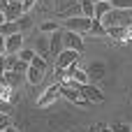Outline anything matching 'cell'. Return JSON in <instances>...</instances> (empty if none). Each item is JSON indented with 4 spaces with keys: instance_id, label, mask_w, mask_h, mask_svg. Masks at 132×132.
<instances>
[{
    "instance_id": "6da1fadb",
    "label": "cell",
    "mask_w": 132,
    "mask_h": 132,
    "mask_svg": "<svg viewBox=\"0 0 132 132\" xmlns=\"http://www.w3.org/2000/svg\"><path fill=\"white\" fill-rule=\"evenodd\" d=\"M100 21L104 28H114V26L132 28V9H109Z\"/></svg>"
},
{
    "instance_id": "7a4b0ae2",
    "label": "cell",
    "mask_w": 132,
    "mask_h": 132,
    "mask_svg": "<svg viewBox=\"0 0 132 132\" xmlns=\"http://www.w3.org/2000/svg\"><path fill=\"white\" fill-rule=\"evenodd\" d=\"M90 21L93 19H88V16H67V19H63V26H65V30L84 35L90 30Z\"/></svg>"
},
{
    "instance_id": "3957f363",
    "label": "cell",
    "mask_w": 132,
    "mask_h": 132,
    "mask_svg": "<svg viewBox=\"0 0 132 132\" xmlns=\"http://www.w3.org/2000/svg\"><path fill=\"white\" fill-rule=\"evenodd\" d=\"M79 58H81V53H77V51H72V49H63V51L56 56V72H63V70H67L70 65H77Z\"/></svg>"
},
{
    "instance_id": "277c9868",
    "label": "cell",
    "mask_w": 132,
    "mask_h": 132,
    "mask_svg": "<svg viewBox=\"0 0 132 132\" xmlns=\"http://www.w3.org/2000/svg\"><path fill=\"white\" fill-rule=\"evenodd\" d=\"M63 46L65 49H72L77 53H84V49H86L84 37L79 32H72V30H63Z\"/></svg>"
},
{
    "instance_id": "5b68a950",
    "label": "cell",
    "mask_w": 132,
    "mask_h": 132,
    "mask_svg": "<svg viewBox=\"0 0 132 132\" xmlns=\"http://www.w3.org/2000/svg\"><path fill=\"white\" fill-rule=\"evenodd\" d=\"M60 97H65L67 102H74V104H81V107H86V104H90L84 95H81V90L77 88V86H67V84H60Z\"/></svg>"
},
{
    "instance_id": "8992f818",
    "label": "cell",
    "mask_w": 132,
    "mask_h": 132,
    "mask_svg": "<svg viewBox=\"0 0 132 132\" xmlns=\"http://www.w3.org/2000/svg\"><path fill=\"white\" fill-rule=\"evenodd\" d=\"M58 97H60V84H53V86H49V88L37 97V107H39V109H46V107H51Z\"/></svg>"
},
{
    "instance_id": "52a82bcc",
    "label": "cell",
    "mask_w": 132,
    "mask_h": 132,
    "mask_svg": "<svg viewBox=\"0 0 132 132\" xmlns=\"http://www.w3.org/2000/svg\"><path fill=\"white\" fill-rule=\"evenodd\" d=\"M21 49H23V37H21V32H14V35H7V37H5V53H7V56H16Z\"/></svg>"
},
{
    "instance_id": "ba28073f",
    "label": "cell",
    "mask_w": 132,
    "mask_h": 132,
    "mask_svg": "<svg viewBox=\"0 0 132 132\" xmlns=\"http://www.w3.org/2000/svg\"><path fill=\"white\" fill-rule=\"evenodd\" d=\"M77 88L81 90V95H84V97H86L90 104H93V102H102V100H104V95L100 93V88H95L90 81H88V84H79Z\"/></svg>"
},
{
    "instance_id": "9c48e42d",
    "label": "cell",
    "mask_w": 132,
    "mask_h": 132,
    "mask_svg": "<svg viewBox=\"0 0 132 132\" xmlns=\"http://www.w3.org/2000/svg\"><path fill=\"white\" fill-rule=\"evenodd\" d=\"M2 14L7 16V21H16V19H21V16L26 14V9H23L21 0H9V2H7V7L2 9Z\"/></svg>"
},
{
    "instance_id": "30bf717a",
    "label": "cell",
    "mask_w": 132,
    "mask_h": 132,
    "mask_svg": "<svg viewBox=\"0 0 132 132\" xmlns=\"http://www.w3.org/2000/svg\"><path fill=\"white\" fill-rule=\"evenodd\" d=\"M63 49H65V46H63V30L58 28L56 32H51V35H49V53L56 58Z\"/></svg>"
},
{
    "instance_id": "8fae6325",
    "label": "cell",
    "mask_w": 132,
    "mask_h": 132,
    "mask_svg": "<svg viewBox=\"0 0 132 132\" xmlns=\"http://www.w3.org/2000/svg\"><path fill=\"white\" fill-rule=\"evenodd\" d=\"M5 81H7V86H12L14 90L21 86V81H26V74H19V72H14V70H5Z\"/></svg>"
},
{
    "instance_id": "7c38bea8",
    "label": "cell",
    "mask_w": 132,
    "mask_h": 132,
    "mask_svg": "<svg viewBox=\"0 0 132 132\" xmlns=\"http://www.w3.org/2000/svg\"><path fill=\"white\" fill-rule=\"evenodd\" d=\"M44 79V70H37V67H28V72H26V81L30 84V86H37L39 81Z\"/></svg>"
},
{
    "instance_id": "4fadbf2b",
    "label": "cell",
    "mask_w": 132,
    "mask_h": 132,
    "mask_svg": "<svg viewBox=\"0 0 132 132\" xmlns=\"http://www.w3.org/2000/svg\"><path fill=\"white\" fill-rule=\"evenodd\" d=\"M88 32L95 35V37H107V28L102 26L100 19H93V21H90V30H88Z\"/></svg>"
},
{
    "instance_id": "5bb4252c",
    "label": "cell",
    "mask_w": 132,
    "mask_h": 132,
    "mask_svg": "<svg viewBox=\"0 0 132 132\" xmlns=\"http://www.w3.org/2000/svg\"><path fill=\"white\" fill-rule=\"evenodd\" d=\"M109 9H111L109 0H97V2H95V14H93V19H102Z\"/></svg>"
},
{
    "instance_id": "9a60e30c",
    "label": "cell",
    "mask_w": 132,
    "mask_h": 132,
    "mask_svg": "<svg viewBox=\"0 0 132 132\" xmlns=\"http://www.w3.org/2000/svg\"><path fill=\"white\" fill-rule=\"evenodd\" d=\"M14 32H21L16 21H5V23L0 26V35H5V37H7V35H14Z\"/></svg>"
},
{
    "instance_id": "2e32d148",
    "label": "cell",
    "mask_w": 132,
    "mask_h": 132,
    "mask_svg": "<svg viewBox=\"0 0 132 132\" xmlns=\"http://www.w3.org/2000/svg\"><path fill=\"white\" fill-rule=\"evenodd\" d=\"M79 7H81V14L84 16L93 19V14H95V2L93 0H79Z\"/></svg>"
},
{
    "instance_id": "e0dca14e",
    "label": "cell",
    "mask_w": 132,
    "mask_h": 132,
    "mask_svg": "<svg viewBox=\"0 0 132 132\" xmlns=\"http://www.w3.org/2000/svg\"><path fill=\"white\" fill-rule=\"evenodd\" d=\"M37 56H51L49 53V37H37V51H35Z\"/></svg>"
},
{
    "instance_id": "ac0fdd59",
    "label": "cell",
    "mask_w": 132,
    "mask_h": 132,
    "mask_svg": "<svg viewBox=\"0 0 132 132\" xmlns=\"http://www.w3.org/2000/svg\"><path fill=\"white\" fill-rule=\"evenodd\" d=\"M14 88L12 86H7V84H0V100H5V102H14Z\"/></svg>"
},
{
    "instance_id": "d6986e66",
    "label": "cell",
    "mask_w": 132,
    "mask_h": 132,
    "mask_svg": "<svg viewBox=\"0 0 132 132\" xmlns=\"http://www.w3.org/2000/svg\"><path fill=\"white\" fill-rule=\"evenodd\" d=\"M111 9H132V0H109Z\"/></svg>"
},
{
    "instance_id": "ffe728a7",
    "label": "cell",
    "mask_w": 132,
    "mask_h": 132,
    "mask_svg": "<svg viewBox=\"0 0 132 132\" xmlns=\"http://www.w3.org/2000/svg\"><path fill=\"white\" fill-rule=\"evenodd\" d=\"M16 56H19V60H23V63H30V60H32V58H35L37 53H35L32 49H21V51H19Z\"/></svg>"
},
{
    "instance_id": "44dd1931",
    "label": "cell",
    "mask_w": 132,
    "mask_h": 132,
    "mask_svg": "<svg viewBox=\"0 0 132 132\" xmlns=\"http://www.w3.org/2000/svg\"><path fill=\"white\" fill-rule=\"evenodd\" d=\"M39 30H42L44 35H51V32H56V30H58V23H56V21H46V23H42V26H39Z\"/></svg>"
},
{
    "instance_id": "7402d4cb",
    "label": "cell",
    "mask_w": 132,
    "mask_h": 132,
    "mask_svg": "<svg viewBox=\"0 0 132 132\" xmlns=\"http://www.w3.org/2000/svg\"><path fill=\"white\" fill-rule=\"evenodd\" d=\"M30 65L37 67V70H44V72H46V58H42V56H35V58L30 60Z\"/></svg>"
},
{
    "instance_id": "603a6c76",
    "label": "cell",
    "mask_w": 132,
    "mask_h": 132,
    "mask_svg": "<svg viewBox=\"0 0 132 132\" xmlns=\"http://www.w3.org/2000/svg\"><path fill=\"white\" fill-rule=\"evenodd\" d=\"M16 60H19V56H7L5 53V70H14Z\"/></svg>"
},
{
    "instance_id": "cb8c5ba5",
    "label": "cell",
    "mask_w": 132,
    "mask_h": 132,
    "mask_svg": "<svg viewBox=\"0 0 132 132\" xmlns=\"http://www.w3.org/2000/svg\"><path fill=\"white\" fill-rule=\"evenodd\" d=\"M28 67H30V63L16 60V65H14V72H19V74H26V72H28Z\"/></svg>"
},
{
    "instance_id": "d4e9b609",
    "label": "cell",
    "mask_w": 132,
    "mask_h": 132,
    "mask_svg": "<svg viewBox=\"0 0 132 132\" xmlns=\"http://www.w3.org/2000/svg\"><path fill=\"white\" fill-rule=\"evenodd\" d=\"M12 125V118H9V114H2L0 111V130H7Z\"/></svg>"
},
{
    "instance_id": "484cf974",
    "label": "cell",
    "mask_w": 132,
    "mask_h": 132,
    "mask_svg": "<svg viewBox=\"0 0 132 132\" xmlns=\"http://www.w3.org/2000/svg\"><path fill=\"white\" fill-rule=\"evenodd\" d=\"M16 23H19V30H21V28H30V19H28L26 14H23L21 19H16Z\"/></svg>"
},
{
    "instance_id": "4316f807",
    "label": "cell",
    "mask_w": 132,
    "mask_h": 132,
    "mask_svg": "<svg viewBox=\"0 0 132 132\" xmlns=\"http://www.w3.org/2000/svg\"><path fill=\"white\" fill-rule=\"evenodd\" d=\"M9 109H12V102H5V100H0V111H2V114H7Z\"/></svg>"
},
{
    "instance_id": "83f0119b",
    "label": "cell",
    "mask_w": 132,
    "mask_h": 132,
    "mask_svg": "<svg viewBox=\"0 0 132 132\" xmlns=\"http://www.w3.org/2000/svg\"><path fill=\"white\" fill-rule=\"evenodd\" d=\"M111 132H130V128L121 123V125H114V128H111Z\"/></svg>"
},
{
    "instance_id": "f1b7e54d",
    "label": "cell",
    "mask_w": 132,
    "mask_h": 132,
    "mask_svg": "<svg viewBox=\"0 0 132 132\" xmlns=\"http://www.w3.org/2000/svg\"><path fill=\"white\" fill-rule=\"evenodd\" d=\"M35 2H37V0H21V5H23V9H26V12H28L30 7H35Z\"/></svg>"
},
{
    "instance_id": "f546056e",
    "label": "cell",
    "mask_w": 132,
    "mask_h": 132,
    "mask_svg": "<svg viewBox=\"0 0 132 132\" xmlns=\"http://www.w3.org/2000/svg\"><path fill=\"white\" fill-rule=\"evenodd\" d=\"M0 56H5V35H0Z\"/></svg>"
},
{
    "instance_id": "4dcf8cb0",
    "label": "cell",
    "mask_w": 132,
    "mask_h": 132,
    "mask_svg": "<svg viewBox=\"0 0 132 132\" xmlns=\"http://www.w3.org/2000/svg\"><path fill=\"white\" fill-rule=\"evenodd\" d=\"M5 72V56H0V74Z\"/></svg>"
},
{
    "instance_id": "1f68e13d",
    "label": "cell",
    "mask_w": 132,
    "mask_h": 132,
    "mask_svg": "<svg viewBox=\"0 0 132 132\" xmlns=\"http://www.w3.org/2000/svg\"><path fill=\"white\" fill-rule=\"evenodd\" d=\"M5 132H21V130H19V128H14V125H9V128H7Z\"/></svg>"
},
{
    "instance_id": "d6a6232c",
    "label": "cell",
    "mask_w": 132,
    "mask_h": 132,
    "mask_svg": "<svg viewBox=\"0 0 132 132\" xmlns=\"http://www.w3.org/2000/svg\"><path fill=\"white\" fill-rule=\"evenodd\" d=\"M5 21H7V16H5V14H2V12H0V26H2V23H5Z\"/></svg>"
},
{
    "instance_id": "836d02e7",
    "label": "cell",
    "mask_w": 132,
    "mask_h": 132,
    "mask_svg": "<svg viewBox=\"0 0 132 132\" xmlns=\"http://www.w3.org/2000/svg\"><path fill=\"white\" fill-rule=\"evenodd\" d=\"M93 2H97V0H93Z\"/></svg>"
},
{
    "instance_id": "e575fe53",
    "label": "cell",
    "mask_w": 132,
    "mask_h": 132,
    "mask_svg": "<svg viewBox=\"0 0 132 132\" xmlns=\"http://www.w3.org/2000/svg\"><path fill=\"white\" fill-rule=\"evenodd\" d=\"M0 132H5V130H0Z\"/></svg>"
}]
</instances>
